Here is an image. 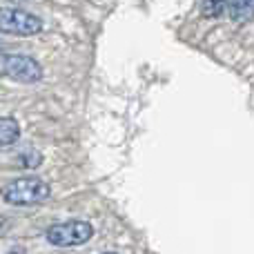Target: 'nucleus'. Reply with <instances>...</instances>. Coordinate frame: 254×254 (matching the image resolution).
Wrapping results in <instances>:
<instances>
[{"label": "nucleus", "instance_id": "obj_3", "mask_svg": "<svg viewBox=\"0 0 254 254\" xmlns=\"http://www.w3.org/2000/svg\"><path fill=\"white\" fill-rule=\"evenodd\" d=\"M94 237V228L87 221H65L47 230V241L56 248H78Z\"/></svg>", "mask_w": 254, "mask_h": 254}, {"label": "nucleus", "instance_id": "obj_9", "mask_svg": "<svg viewBox=\"0 0 254 254\" xmlns=\"http://www.w3.org/2000/svg\"><path fill=\"white\" fill-rule=\"evenodd\" d=\"M9 254H25V252H20V250H13V252H9Z\"/></svg>", "mask_w": 254, "mask_h": 254}, {"label": "nucleus", "instance_id": "obj_2", "mask_svg": "<svg viewBox=\"0 0 254 254\" xmlns=\"http://www.w3.org/2000/svg\"><path fill=\"white\" fill-rule=\"evenodd\" d=\"M0 74L7 78L16 80V83H38L43 78V67L38 61L31 56H22V54H2L0 56Z\"/></svg>", "mask_w": 254, "mask_h": 254}, {"label": "nucleus", "instance_id": "obj_1", "mask_svg": "<svg viewBox=\"0 0 254 254\" xmlns=\"http://www.w3.org/2000/svg\"><path fill=\"white\" fill-rule=\"evenodd\" d=\"M49 196V185L38 176H22L2 188V198L9 205H31Z\"/></svg>", "mask_w": 254, "mask_h": 254}, {"label": "nucleus", "instance_id": "obj_5", "mask_svg": "<svg viewBox=\"0 0 254 254\" xmlns=\"http://www.w3.org/2000/svg\"><path fill=\"white\" fill-rule=\"evenodd\" d=\"M228 13L234 22H250L254 18V0H230Z\"/></svg>", "mask_w": 254, "mask_h": 254}, {"label": "nucleus", "instance_id": "obj_4", "mask_svg": "<svg viewBox=\"0 0 254 254\" xmlns=\"http://www.w3.org/2000/svg\"><path fill=\"white\" fill-rule=\"evenodd\" d=\"M43 29V20L38 16L22 9L2 7L0 9V31L11 36H34Z\"/></svg>", "mask_w": 254, "mask_h": 254}, {"label": "nucleus", "instance_id": "obj_7", "mask_svg": "<svg viewBox=\"0 0 254 254\" xmlns=\"http://www.w3.org/2000/svg\"><path fill=\"white\" fill-rule=\"evenodd\" d=\"M228 2L230 0H201V11L207 18H216L228 9Z\"/></svg>", "mask_w": 254, "mask_h": 254}, {"label": "nucleus", "instance_id": "obj_8", "mask_svg": "<svg viewBox=\"0 0 254 254\" xmlns=\"http://www.w3.org/2000/svg\"><path fill=\"white\" fill-rule=\"evenodd\" d=\"M40 161H43V156H40L38 152H22L20 154V165L27 167V170H34V167H38Z\"/></svg>", "mask_w": 254, "mask_h": 254}, {"label": "nucleus", "instance_id": "obj_10", "mask_svg": "<svg viewBox=\"0 0 254 254\" xmlns=\"http://www.w3.org/2000/svg\"><path fill=\"white\" fill-rule=\"evenodd\" d=\"M103 254H116V252H103Z\"/></svg>", "mask_w": 254, "mask_h": 254}, {"label": "nucleus", "instance_id": "obj_6", "mask_svg": "<svg viewBox=\"0 0 254 254\" xmlns=\"http://www.w3.org/2000/svg\"><path fill=\"white\" fill-rule=\"evenodd\" d=\"M20 136V127L13 119H7V116H0V147H7V145H13Z\"/></svg>", "mask_w": 254, "mask_h": 254}]
</instances>
